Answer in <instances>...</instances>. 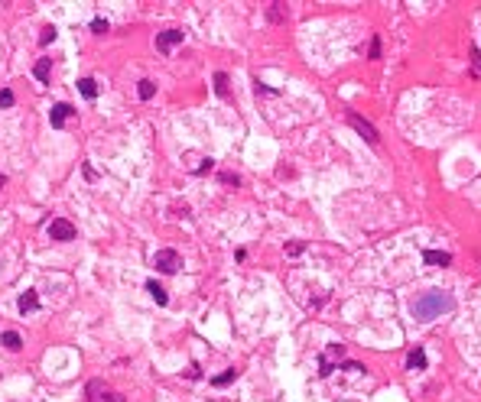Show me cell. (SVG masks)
Here are the masks:
<instances>
[{
	"mask_svg": "<svg viewBox=\"0 0 481 402\" xmlns=\"http://www.w3.org/2000/svg\"><path fill=\"white\" fill-rule=\"evenodd\" d=\"M452 308H455V299H452L449 292H426V296H420L413 302V318L416 321H432V318H439Z\"/></svg>",
	"mask_w": 481,
	"mask_h": 402,
	"instance_id": "1",
	"label": "cell"
},
{
	"mask_svg": "<svg viewBox=\"0 0 481 402\" xmlns=\"http://www.w3.org/2000/svg\"><path fill=\"white\" fill-rule=\"evenodd\" d=\"M342 357H345V344H328L325 354L319 357V377H332L335 363H342Z\"/></svg>",
	"mask_w": 481,
	"mask_h": 402,
	"instance_id": "2",
	"label": "cell"
},
{
	"mask_svg": "<svg viewBox=\"0 0 481 402\" xmlns=\"http://www.w3.org/2000/svg\"><path fill=\"white\" fill-rule=\"evenodd\" d=\"M153 266L159 273H176L182 266V256L176 253V250H156V256H153Z\"/></svg>",
	"mask_w": 481,
	"mask_h": 402,
	"instance_id": "3",
	"label": "cell"
},
{
	"mask_svg": "<svg viewBox=\"0 0 481 402\" xmlns=\"http://www.w3.org/2000/svg\"><path fill=\"white\" fill-rule=\"evenodd\" d=\"M348 123H351V127H354V130L361 133L364 140L371 143V146H377V143H380V133L374 130V123H371V120H364L361 114H348Z\"/></svg>",
	"mask_w": 481,
	"mask_h": 402,
	"instance_id": "4",
	"label": "cell"
},
{
	"mask_svg": "<svg viewBox=\"0 0 481 402\" xmlns=\"http://www.w3.org/2000/svg\"><path fill=\"white\" fill-rule=\"evenodd\" d=\"M46 230H49L52 240H75V224H72V221H65V218H56Z\"/></svg>",
	"mask_w": 481,
	"mask_h": 402,
	"instance_id": "5",
	"label": "cell"
},
{
	"mask_svg": "<svg viewBox=\"0 0 481 402\" xmlns=\"http://www.w3.org/2000/svg\"><path fill=\"white\" fill-rule=\"evenodd\" d=\"M182 30H163V33H156V46L163 49V52H169V49H176L182 42Z\"/></svg>",
	"mask_w": 481,
	"mask_h": 402,
	"instance_id": "6",
	"label": "cell"
},
{
	"mask_svg": "<svg viewBox=\"0 0 481 402\" xmlns=\"http://www.w3.org/2000/svg\"><path fill=\"white\" fill-rule=\"evenodd\" d=\"M72 114H75V111H72L68 104H56V107L49 111V120H52V127H62V123H65V117H72Z\"/></svg>",
	"mask_w": 481,
	"mask_h": 402,
	"instance_id": "7",
	"label": "cell"
},
{
	"mask_svg": "<svg viewBox=\"0 0 481 402\" xmlns=\"http://www.w3.org/2000/svg\"><path fill=\"white\" fill-rule=\"evenodd\" d=\"M423 260L429 263V266H449V263H452V256H449V253H442V250H426Z\"/></svg>",
	"mask_w": 481,
	"mask_h": 402,
	"instance_id": "8",
	"label": "cell"
},
{
	"mask_svg": "<svg viewBox=\"0 0 481 402\" xmlns=\"http://www.w3.org/2000/svg\"><path fill=\"white\" fill-rule=\"evenodd\" d=\"M406 370H426V351L423 347H416V351L406 357Z\"/></svg>",
	"mask_w": 481,
	"mask_h": 402,
	"instance_id": "9",
	"label": "cell"
},
{
	"mask_svg": "<svg viewBox=\"0 0 481 402\" xmlns=\"http://www.w3.org/2000/svg\"><path fill=\"white\" fill-rule=\"evenodd\" d=\"M16 305H20L23 315H26V311H36V308H39V296H36V292H23Z\"/></svg>",
	"mask_w": 481,
	"mask_h": 402,
	"instance_id": "10",
	"label": "cell"
},
{
	"mask_svg": "<svg viewBox=\"0 0 481 402\" xmlns=\"http://www.w3.org/2000/svg\"><path fill=\"white\" fill-rule=\"evenodd\" d=\"M147 292H150V296L156 299V305H166V302H169V296H166V289H163V285H159L156 279H150V282H147Z\"/></svg>",
	"mask_w": 481,
	"mask_h": 402,
	"instance_id": "11",
	"label": "cell"
},
{
	"mask_svg": "<svg viewBox=\"0 0 481 402\" xmlns=\"http://www.w3.org/2000/svg\"><path fill=\"white\" fill-rule=\"evenodd\" d=\"M49 68H52V62H49V59H39V62H36V68H33L36 82H42V85L49 82Z\"/></svg>",
	"mask_w": 481,
	"mask_h": 402,
	"instance_id": "12",
	"label": "cell"
},
{
	"mask_svg": "<svg viewBox=\"0 0 481 402\" xmlns=\"http://www.w3.org/2000/svg\"><path fill=\"white\" fill-rule=\"evenodd\" d=\"M137 94H140V101H150V97L156 94V85L150 82V78H143V82L137 85Z\"/></svg>",
	"mask_w": 481,
	"mask_h": 402,
	"instance_id": "13",
	"label": "cell"
},
{
	"mask_svg": "<svg viewBox=\"0 0 481 402\" xmlns=\"http://www.w3.org/2000/svg\"><path fill=\"white\" fill-rule=\"evenodd\" d=\"M78 91H82L88 101H94V97H98V85L91 82V78H82V82H78Z\"/></svg>",
	"mask_w": 481,
	"mask_h": 402,
	"instance_id": "14",
	"label": "cell"
},
{
	"mask_svg": "<svg viewBox=\"0 0 481 402\" xmlns=\"http://www.w3.org/2000/svg\"><path fill=\"white\" fill-rule=\"evenodd\" d=\"M88 402H124V396L121 392H98V396H88Z\"/></svg>",
	"mask_w": 481,
	"mask_h": 402,
	"instance_id": "15",
	"label": "cell"
},
{
	"mask_svg": "<svg viewBox=\"0 0 481 402\" xmlns=\"http://www.w3.org/2000/svg\"><path fill=\"white\" fill-rule=\"evenodd\" d=\"M237 380V370H225L221 377H211V386H228V383Z\"/></svg>",
	"mask_w": 481,
	"mask_h": 402,
	"instance_id": "16",
	"label": "cell"
},
{
	"mask_svg": "<svg viewBox=\"0 0 481 402\" xmlns=\"http://www.w3.org/2000/svg\"><path fill=\"white\" fill-rule=\"evenodd\" d=\"M0 341H4V347H10V351H20V347H23V341H20V334H16V331H7Z\"/></svg>",
	"mask_w": 481,
	"mask_h": 402,
	"instance_id": "17",
	"label": "cell"
},
{
	"mask_svg": "<svg viewBox=\"0 0 481 402\" xmlns=\"http://www.w3.org/2000/svg\"><path fill=\"white\" fill-rule=\"evenodd\" d=\"M267 13H270L273 23H283V20H286V7H283V4H270V10H267Z\"/></svg>",
	"mask_w": 481,
	"mask_h": 402,
	"instance_id": "18",
	"label": "cell"
},
{
	"mask_svg": "<svg viewBox=\"0 0 481 402\" xmlns=\"http://www.w3.org/2000/svg\"><path fill=\"white\" fill-rule=\"evenodd\" d=\"M215 91L221 97H228V75H225V71H218V75H215Z\"/></svg>",
	"mask_w": 481,
	"mask_h": 402,
	"instance_id": "19",
	"label": "cell"
},
{
	"mask_svg": "<svg viewBox=\"0 0 481 402\" xmlns=\"http://www.w3.org/2000/svg\"><path fill=\"white\" fill-rule=\"evenodd\" d=\"M52 39H56V26H46V30H42V36H39V46H49Z\"/></svg>",
	"mask_w": 481,
	"mask_h": 402,
	"instance_id": "20",
	"label": "cell"
},
{
	"mask_svg": "<svg viewBox=\"0 0 481 402\" xmlns=\"http://www.w3.org/2000/svg\"><path fill=\"white\" fill-rule=\"evenodd\" d=\"M0 107H13V91H10V88L0 91Z\"/></svg>",
	"mask_w": 481,
	"mask_h": 402,
	"instance_id": "21",
	"label": "cell"
},
{
	"mask_svg": "<svg viewBox=\"0 0 481 402\" xmlns=\"http://www.w3.org/2000/svg\"><path fill=\"white\" fill-rule=\"evenodd\" d=\"M91 30H94L98 36H104V33H108V23H104L101 16H98V20H91Z\"/></svg>",
	"mask_w": 481,
	"mask_h": 402,
	"instance_id": "22",
	"label": "cell"
},
{
	"mask_svg": "<svg viewBox=\"0 0 481 402\" xmlns=\"http://www.w3.org/2000/svg\"><path fill=\"white\" fill-rule=\"evenodd\" d=\"M368 56H371V59H380V39H377V36L371 39V49H368Z\"/></svg>",
	"mask_w": 481,
	"mask_h": 402,
	"instance_id": "23",
	"label": "cell"
},
{
	"mask_svg": "<svg viewBox=\"0 0 481 402\" xmlns=\"http://www.w3.org/2000/svg\"><path fill=\"white\" fill-rule=\"evenodd\" d=\"M302 250H306V244H299V240H296V244H290V247H286V256H299Z\"/></svg>",
	"mask_w": 481,
	"mask_h": 402,
	"instance_id": "24",
	"label": "cell"
},
{
	"mask_svg": "<svg viewBox=\"0 0 481 402\" xmlns=\"http://www.w3.org/2000/svg\"><path fill=\"white\" fill-rule=\"evenodd\" d=\"M471 65H475V71H481V52H478V46H471Z\"/></svg>",
	"mask_w": 481,
	"mask_h": 402,
	"instance_id": "25",
	"label": "cell"
},
{
	"mask_svg": "<svg viewBox=\"0 0 481 402\" xmlns=\"http://www.w3.org/2000/svg\"><path fill=\"white\" fill-rule=\"evenodd\" d=\"M221 182H225V185H234V189H237V175H234V172H221Z\"/></svg>",
	"mask_w": 481,
	"mask_h": 402,
	"instance_id": "26",
	"label": "cell"
},
{
	"mask_svg": "<svg viewBox=\"0 0 481 402\" xmlns=\"http://www.w3.org/2000/svg\"><path fill=\"white\" fill-rule=\"evenodd\" d=\"M205 172H211V159H202V166L195 169V175H205Z\"/></svg>",
	"mask_w": 481,
	"mask_h": 402,
	"instance_id": "27",
	"label": "cell"
},
{
	"mask_svg": "<svg viewBox=\"0 0 481 402\" xmlns=\"http://www.w3.org/2000/svg\"><path fill=\"white\" fill-rule=\"evenodd\" d=\"M342 370H351V373H361L364 367H361V363H354V360H348V363H342Z\"/></svg>",
	"mask_w": 481,
	"mask_h": 402,
	"instance_id": "28",
	"label": "cell"
},
{
	"mask_svg": "<svg viewBox=\"0 0 481 402\" xmlns=\"http://www.w3.org/2000/svg\"><path fill=\"white\" fill-rule=\"evenodd\" d=\"M4 185H7V175H4V172H0V189H4Z\"/></svg>",
	"mask_w": 481,
	"mask_h": 402,
	"instance_id": "29",
	"label": "cell"
}]
</instances>
